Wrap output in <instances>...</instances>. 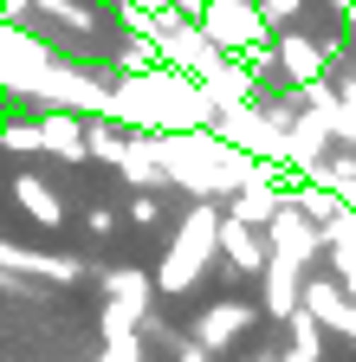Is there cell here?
<instances>
[{
	"instance_id": "6",
	"label": "cell",
	"mask_w": 356,
	"mask_h": 362,
	"mask_svg": "<svg viewBox=\"0 0 356 362\" xmlns=\"http://www.w3.org/2000/svg\"><path fill=\"white\" fill-rule=\"evenodd\" d=\"M214 259H220V272H227V285H246V279H259V272H265V259H272V252H265V233H259V226L220 214Z\"/></svg>"
},
{
	"instance_id": "1",
	"label": "cell",
	"mask_w": 356,
	"mask_h": 362,
	"mask_svg": "<svg viewBox=\"0 0 356 362\" xmlns=\"http://www.w3.org/2000/svg\"><path fill=\"white\" fill-rule=\"evenodd\" d=\"M214 240H220V207L214 201H188L182 220L168 226L162 265L149 272V279H156V298H188L207 272H214Z\"/></svg>"
},
{
	"instance_id": "4",
	"label": "cell",
	"mask_w": 356,
	"mask_h": 362,
	"mask_svg": "<svg viewBox=\"0 0 356 362\" xmlns=\"http://www.w3.org/2000/svg\"><path fill=\"white\" fill-rule=\"evenodd\" d=\"M259 324V304L253 298H214V304H201L195 317H188V337L207 349V356H227V349H240V337Z\"/></svg>"
},
{
	"instance_id": "7",
	"label": "cell",
	"mask_w": 356,
	"mask_h": 362,
	"mask_svg": "<svg viewBox=\"0 0 356 362\" xmlns=\"http://www.w3.org/2000/svg\"><path fill=\"white\" fill-rule=\"evenodd\" d=\"M272 59H279V78L285 84H324V71H331V59H324V33H304V26H285V33H272Z\"/></svg>"
},
{
	"instance_id": "14",
	"label": "cell",
	"mask_w": 356,
	"mask_h": 362,
	"mask_svg": "<svg viewBox=\"0 0 356 362\" xmlns=\"http://www.w3.org/2000/svg\"><path fill=\"white\" fill-rule=\"evenodd\" d=\"M0 291H7V265H0Z\"/></svg>"
},
{
	"instance_id": "2",
	"label": "cell",
	"mask_w": 356,
	"mask_h": 362,
	"mask_svg": "<svg viewBox=\"0 0 356 362\" xmlns=\"http://www.w3.org/2000/svg\"><path fill=\"white\" fill-rule=\"evenodd\" d=\"M195 26H201V39L220 59H246L253 45H272V26H265L259 0H207L195 13Z\"/></svg>"
},
{
	"instance_id": "12",
	"label": "cell",
	"mask_w": 356,
	"mask_h": 362,
	"mask_svg": "<svg viewBox=\"0 0 356 362\" xmlns=\"http://www.w3.org/2000/svg\"><path fill=\"white\" fill-rule=\"evenodd\" d=\"M123 220H130V226H143V233L168 226V194H143V188H130V194H123Z\"/></svg>"
},
{
	"instance_id": "11",
	"label": "cell",
	"mask_w": 356,
	"mask_h": 362,
	"mask_svg": "<svg viewBox=\"0 0 356 362\" xmlns=\"http://www.w3.org/2000/svg\"><path fill=\"white\" fill-rule=\"evenodd\" d=\"M123 149H130V129H123V123H110V117H84V162L117 168Z\"/></svg>"
},
{
	"instance_id": "8",
	"label": "cell",
	"mask_w": 356,
	"mask_h": 362,
	"mask_svg": "<svg viewBox=\"0 0 356 362\" xmlns=\"http://www.w3.org/2000/svg\"><path fill=\"white\" fill-rule=\"evenodd\" d=\"M7 194H13V207L39 226V233H59V226L71 220V201L59 194V181H46L39 168H20V175L7 181Z\"/></svg>"
},
{
	"instance_id": "5",
	"label": "cell",
	"mask_w": 356,
	"mask_h": 362,
	"mask_svg": "<svg viewBox=\"0 0 356 362\" xmlns=\"http://www.w3.org/2000/svg\"><path fill=\"white\" fill-rule=\"evenodd\" d=\"M265 252L285 259V265H298V272H318V265H324V233L285 201L272 220H265Z\"/></svg>"
},
{
	"instance_id": "10",
	"label": "cell",
	"mask_w": 356,
	"mask_h": 362,
	"mask_svg": "<svg viewBox=\"0 0 356 362\" xmlns=\"http://www.w3.org/2000/svg\"><path fill=\"white\" fill-rule=\"evenodd\" d=\"M265 317H272V324H285V317L298 310V291H304V272L298 265H285V259H265Z\"/></svg>"
},
{
	"instance_id": "9",
	"label": "cell",
	"mask_w": 356,
	"mask_h": 362,
	"mask_svg": "<svg viewBox=\"0 0 356 362\" xmlns=\"http://www.w3.org/2000/svg\"><path fill=\"white\" fill-rule=\"evenodd\" d=\"M33 123H39V156H52L65 168L84 162V117L78 110H33Z\"/></svg>"
},
{
	"instance_id": "3",
	"label": "cell",
	"mask_w": 356,
	"mask_h": 362,
	"mask_svg": "<svg viewBox=\"0 0 356 362\" xmlns=\"http://www.w3.org/2000/svg\"><path fill=\"white\" fill-rule=\"evenodd\" d=\"M285 194H292V175L272 168V162H253V168L240 175V188L220 201V214H227V220H246V226H259V233H265V220L285 207Z\"/></svg>"
},
{
	"instance_id": "13",
	"label": "cell",
	"mask_w": 356,
	"mask_h": 362,
	"mask_svg": "<svg viewBox=\"0 0 356 362\" xmlns=\"http://www.w3.org/2000/svg\"><path fill=\"white\" fill-rule=\"evenodd\" d=\"M117 226H123V214H117L110 201H91V207H84V233H91L98 246H104V240H117Z\"/></svg>"
}]
</instances>
